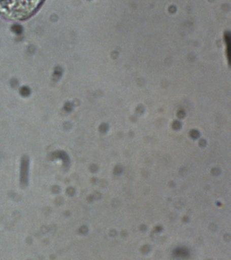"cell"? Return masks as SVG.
<instances>
[{
    "instance_id": "6da1fadb",
    "label": "cell",
    "mask_w": 231,
    "mask_h": 260,
    "mask_svg": "<svg viewBox=\"0 0 231 260\" xmlns=\"http://www.w3.org/2000/svg\"><path fill=\"white\" fill-rule=\"evenodd\" d=\"M44 0H0V14L8 19L23 20L31 17Z\"/></svg>"
}]
</instances>
